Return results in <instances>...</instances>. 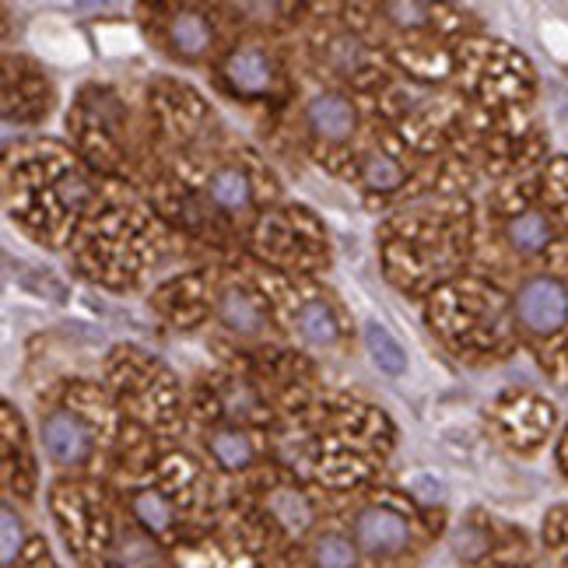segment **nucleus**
<instances>
[{
    "label": "nucleus",
    "instance_id": "obj_1",
    "mask_svg": "<svg viewBox=\"0 0 568 568\" xmlns=\"http://www.w3.org/2000/svg\"><path fill=\"white\" fill-rule=\"evenodd\" d=\"M516 316L537 337H561L568 331V284L561 277H534L516 295Z\"/></svg>",
    "mask_w": 568,
    "mask_h": 568
},
{
    "label": "nucleus",
    "instance_id": "obj_2",
    "mask_svg": "<svg viewBox=\"0 0 568 568\" xmlns=\"http://www.w3.org/2000/svg\"><path fill=\"white\" fill-rule=\"evenodd\" d=\"M355 537L358 548L368 555H400L410 540V530L404 516H397L393 509H365L355 523Z\"/></svg>",
    "mask_w": 568,
    "mask_h": 568
},
{
    "label": "nucleus",
    "instance_id": "obj_3",
    "mask_svg": "<svg viewBox=\"0 0 568 568\" xmlns=\"http://www.w3.org/2000/svg\"><path fill=\"white\" fill-rule=\"evenodd\" d=\"M506 235L516 253L523 256H540L558 246V232H555V222L548 217V211L540 207H519L509 225H506Z\"/></svg>",
    "mask_w": 568,
    "mask_h": 568
},
{
    "label": "nucleus",
    "instance_id": "obj_4",
    "mask_svg": "<svg viewBox=\"0 0 568 568\" xmlns=\"http://www.w3.org/2000/svg\"><path fill=\"white\" fill-rule=\"evenodd\" d=\"M42 435H47V449L53 453L57 464L74 467L89 456V432H84L71 414H53L47 428H42Z\"/></svg>",
    "mask_w": 568,
    "mask_h": 568
},
{
    "label": "nucleus",
    "instance_id": "obj_5",
    "mask_svg": "<svg viewBox=\"0 0 568 568\" xmlns=\"http://www.w3.org/2000/svg\"><path fill=\"white\" fill-rule=\"evenodd\" d=\"M225 78L232 81L235 92L260 95V92H267V84H271V60L260 50H253V47L235 50L232 60H229V68H225Z\"/></svg>",
    "mask_w": 568,
    "mask_h": 568
},
{
    "label": "nucleus",
    "instance_id": "obj_6",
    "mask_svg": "<svg viewBox=\"0 0 568 568\" xmlns=\"http://www.w3.org/2000/svg\"><path fill=\"white\" fill-rule=\"evenodd\" d=\"M310 126L316 134H323L326 141H341L352 134L355 126V109L347 105L341 95H320L310 105Z\"/></svg>",
    "mask_w": 568,
    "mask_h": 568
},
{
    "label": "nucleus",
    "instance_id": "obj_7",
    "mask_svg": "<svg viewBox=\"0 0 568 568\" xmlns=\"http://www.w3.org/2000/svg\"><path fill=\"white\" fill-rule=\"evenodd\" d=\"M365 344H368V352H373V362L383 368L386 376H404V373H407V355H404V347L397 344V337H393V334L386 331V326L368 323Z\"/></svg>",
    "mask_w": 568,
    "mask_h": 568
},
{
    "label": "nucleus",
    "instance_id": "obj_8",
    "mask_svg": "<svg viewBox=\"0 0 568 568\" xmlns=\"http://www.w3.org/2000/svg\"><path fill=\"white\" fill-rule=\"evenodd\" d=\"M211 201L217 207H225V211H243L250 204V183L246 176L239 169H222V172H214V180H211Z\"/></svg>",
    "mask_w": 568,
    "mask_h": 568
},
{
    "label": "nucleus",
    "instance_id": "obj_9",
    "mask_svg": "<svg viewBox=\"0 0 568 568\" xmlns=\"http://www.w3.org/2000/svg\"><path fill=\"white\" fill-rule=\"evenodd\" d=\"M172 47H176L183 57H201L207 50V42H211V29H207V21L201 14H180L176 21H172Z\"/></svg>",
    "mask_w": 568,
    "mask_h": 568
},
{
    "label": "nucleus",
    "instance_id": "obj_10",
    "mask_svg": "<svg viewBox=\"0 0 568 568\" xmlns=\"http://www.w3.org/2000/svg\"><path fill=\"white\" fill-rule=\"evenodd\" d=\"M298 331L305 341H313V344H334L337 341V323L323 302H310L298 313Z\"/></svg>",
    "mask_w": 568,
    "mask_h": 568
},
{
    "label": "nucleus",
    "instance_id": "obj_11",
    "mask_svg": "<svg viewBox=\"0 0 568 568\" xmlns=\"http://www.w3.org/2000/svg\"><path fill=\"white\" fill-rule=\"evenodd\" d=\"M362 180H365L368 190H397L400 180H404V172H400V165L393 162L389 155H373V159L365 162Z\"/></svg>",
    "mask_w": 568,
    "mask_h": 568
},
{
    "label": "nucleus",
    "instance_id": "obj_12",
    "mask_svg": "<svg viewBox=\"0 0 568 568\" xmlns=\"http://www.w3.org/2000/svg\"><path fill=\"white\" fill-rule=\"evenodd\" d=\"M134 513H138V519L144 523V527H151L155 534L169 530V523H172V509H169V501H165L162 495H155V491H144V495H138V501H134Z\"/></svg>",
    "mask_w": 568,
    "mask_h": 568
},
{
    "label": "nucleus",
    "instance_id": "obj_13",
    "mask_svg": "<svg viewBox=\"0 0 568 568\" xmlns=\"http://www.w3.org/2000/svg\"><path fill=\"white\" fill-rule=\"evenodd\" d=\"M316 565L320 568H355V548L344 537L331 534L316 544Z\"/></svg>",
    "mask_w": 568,
    "mask_h": 568
},
{
    "label": "nucleus",
    "instance_id": "obj_14",
    "mask_svg": "<svg viewBox=\"0 0 568 568\" xmlns=\"http://www.w3.org/2000/svg\"><path fill=\"white\" fill-rule=\"evenodd\" d=\"M214 456H217V464L222 467H246L250 460V443L243 439V435H235V432H225V435H214V443H211Z\"/></svg>",
    "mask_w": 568,
    "mask_h": 568
},
{
    "label": "nucleus",
    "instance_id": "obj_15",
    "mask_svg": "<svg viewBox=\"0 0 568 568\" xmlns=\"http://www.w3.org/2000/svg\"><path fill=\"white\" fill-rule=\"evenodd\" d=\"M222 316H225V323L235 326V331H256V323H260V316L253 313V305L246 298H235V295H229L222 302Z\"/></svg>",
    "mask_w": 568,
    "mask_h": 568
},
{
    "label": "nucleus",
    "instance_id": "obj_16",
    "mask_svg": "<svg viewBox=\"0 0 568 568\" xmlns=\"http://www.w3.org/2000/svg\"><path fill=\"white\" fill-rule=\"evenodd\" d=\"M4 561H14V516L4 513Z\"/></svg>",
    "mask_w": 568,
    "mask_h": 568
},
{
    "label": "nucleus",
    "instance_id": "obj_17",
    "mask_svg": "<svg viewBox=\"0 0 568 568\" xmlns=\"http://www.w3.org/2000/svg\"><path fill=\"white\" fill-rule=\"evenodd\" d=\"M558 355H561V358H558V365H555V368H558L561 376H568V334H561V347H558Z\"/></svg>",
    "mask_w": 568,
    "mask_h": 568
},
{
    "label": "nucleus",
    "instance_id": "obj_18",
    "mask_svg": "<svg viewBox=\"0 0 568 568\" xmlns=\"http://www.w3.org/2000/svg\"><path fill=\"white\" fill-rule=\"evenodd\" d=\"M561 464H565V470H568V432H565V439H561Z\"/></svg>",
    "mask_w": 568,
    "mask_h": 568
}]
</instances>
